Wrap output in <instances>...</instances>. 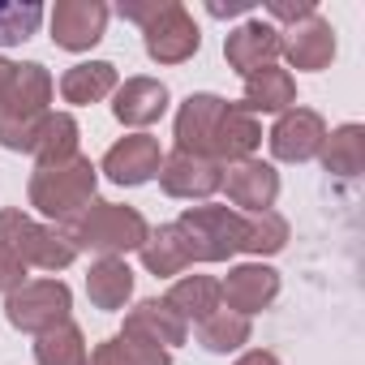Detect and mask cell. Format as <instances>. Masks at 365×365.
<instances>
[{"instance_id": "obj_36", "label": "cell", "mask_w": 365, "mask_h": 365, "mask_svg": "<svg viewBox=\"0 0 365 365\" xmlns=\"http://www.w3.org/2000/svg\"><path fill=\"white\" fill-rule=\"evenodd\" d=\"M9 69H14L9 61H0V86H5V78H9Z\"/></svg>"}, {"instance_id": "obj_33", "label": "cell", "mask_w": 365, "mask_h": 365, "mask_svg": "<svg viewBox=\"0 0 365 365\" xmlns=\"http://www.w3.org/2000/svg\"><path fill=\"white\" fill-rule=\"evenodd\" d=\"M163 5V0H120V18L125 22H138V26H146L150 18H155V9Z\"/></svg>"}, {"instance_id": "obj_16", "label": "cell", "mask_w": 365, "mask_h": 365, "mask_svg": "<svg viewBox=\"0 0 365 365\" xmlns=\"http://www.w3.org/2000/svg\"><path fill=\"white\" fill-rule=\"evenodd\" d=\"M224 56H228V69H237L241 78L275 65L279 61V26L262 22V18H250V22L232 26L228 39H224Z\"/></svg>"}, {"instance_id": "obj_25", "label": "cell", "mask_w": 365, "mask_h": 365, "mask_svg": "<svg viewBox=\"0 0 365 365\" xmlns=\"http://www.w3.org/2000/svg\"><path fill=\"white\" fill-rule=\"evenodd\" d=\"M318 159H322V168L331 176H344V180L361 176V168H365V129L356 120L331 129L327 142H322V150H318Z\"/></svg>"}, {"instance_id": "obj_29", "label": "cell", "mask_w": 365, "mask_h": 365, "mask_svg": "<svg viewBox=\"0 0 365 365\" xmlns=\"http://www.w3.org/2000/svg\"><path fill=\"white\" fill-rule=\"evenodd\" d=\"M288 245V220L279 211H258L245 215V232H241V254H254L258 262L279 254Z\"/></svg>"}, {"instance_id": "obj_23", "label": "cell", "mask_w": 365, "mask_h": 365, "mask_svg": "<svg viewBox=\"0 0 365 365\" xmlns=\"http://www.w3.org/2000/svg\"><path fill=\"white\" fill-rule=\"evenodd\" d=\"M86 297L103 314L125 309V301L133 297V271H129V262L125 258H99V262H91V271H86Z\"/></svg>"}, {"instance_id": "obj_34", "label": "cell", "mask_w": 365, "mask_h": 365, "mask_svg": "<svg viewBox=\"0 0 365 365\" xmlns=\"http://www.w3.org/2000/svg\"><path fill=\"white\" fill-rule=\"evenodd\" d=\"M254 9V0H232V5H207L211 18H237V14H250Z\"/></svg>"}, {"instance_id": "obj_22", "label": "cell", "mask_w": 365, "mask_h": 365, "mask_svg": "<svg viewBox=\"0 0 365 365\" xmlns=\"http://www.w3.org/2000/svg\"><path fill=\"white\" fill-rule=\"evenodd\" d=\"M78 146H82V129H78L73 112H52V116L39 125L31 155H35V168H56V163L78 159V155H82Z\"/></svg>"}, {"instance_id": "obj_28", "label": "cell", "mask_w": 365, "mask_h": 365, "mask_svg": "<svg viewBox=\"0 0 365 365\" xmlns=\"http://www.w3.org/2000/svg\"><path fill=\"white\" fill-rule=\"evenodd\" d=\"M250 335H254V322L232 314V309H215L211 318L198 322V344L207 352H237L250 344Z\"/></svg>"}, {"instance_id": "obj_12", "label": "cell", "mask_w": 365, "mask_h": 365, "mask_svg": "<svg viewBox=\"0 0 365 365\" xmlns=\"http://www.w3.org/2000/svg\"><path fill=\"white\" fill-rule=\"evenodd\" d=\"M159 185L168 198H211L220 185H224V163L215 159H202V155H185V150H172L163 155V168H159Z\"/></svg>"}, {"instance_id": "obj_27", "label": "cell", "mask_w": 365, "mask_h": 365, "mask_svg": "<svg viewBox=\"0 0 365 365\" xmlns=\"http://www.w3.org/2000/svg\"><path fill=\"white\" fill-rule=\"evenodd\" d=\"M86 356H91L86 335L73 322H61V327L35 335V361L39 365H86Z\"/></svg>"}, {"instance_id": "obj_7", "label": "cell", "mask_w": 365, "mask_h": 365, "mask_svg": "<svg viewBox=\"0 0 365 365\" xmlns=\"http://www.w3.org/2000/svg\"><path fill=\"white\" fill-rule=\"evenodd\" d=\"M142 48L155 65H185L190 56H198L202 48V31L198 22L190 18L185 5H176V0H163L155 9V18L142 26Z\"/></svg>"}, {"instance_id": "obj_35", "label": "cell", "mask_w": 365, "mask_h": 365, "mask_svg": "<svg viewBox=\"0 0 365 365\" xmlns=\"http://www.w3.org/2000/svg\"><path fill=\"white\" fill-rule=\"evenodd\" d=\"M237 365H279V356L267 352V348H250L245 356H237Z\"/></svg>"}, {"instance_id": "obj_11", "label": "cell", "mask_w": 365, "mask_h": 365, "mask_svg": "<svg viewBox=\"0 0 365 365\" xmlns=\"http://www.w3.org/2000/svg\"><path fill=\"white\" fill-rule=\"evenodd\" d=\"M159 168H163V150H159V138H150V133L120 138L116 146H108V155L99 163V172L112 180V185H125V190L155 180Z\"/></svg>"}, {"instance_id": "obj_21", "label": "cell", "mask_w": 365, "mask_h": 365, "mask_svg": "<svg viewBox=\"0 0 365 365\" xmlns=\"http://www.w3.org/2000/svg\"><path fill=\"white\" fill-rule=\"evenodd\" d=\"M116 86H120V78H116V65L112 61H82V65H73V69L61 73V99L73 103V108L99 103Z\"/></svg>"}, {"instance_id": "obj_4", "label": "cell", "mask_w": 365, "mask_h": 365, "mask_svg": "<svg viewBox=\"0 0 365 365\" xmlns=\"http://www.w3.org/2000/svg\"><path fill=\"white\" fill-rule=\"evenodd\" d=\"M0 245H5L22 267H39V271H65L78 258L73 241L61 228L39 224V220H31L18 207L0 211Z\"/></svg>"}, {"instance_id": "obj_14", "label": "cell", "mask_w": 365, "mask_h": 365, "mask_svg": "<svg viewBox=\"0 0 365 365\" xmlns=\"http://www.w3.org/2000/svg\"><path fill=\"white\" fill-rule=\"evenodd\" d=\"M224 112H228V99L224 95H211V91L190 95L185 103H180V112H176V150L211 159L215 129H220Z\"/></svg>"}, {"instance_id": "obj_31", "label": "cell", "mask_w": 365, "mask_h": 365, "mask_svg": "<svg viewBox=\"0 0 365 365\" xmlns=\"http://www.w3.org/2000/svg\"><path fill=\"white\" fill-rule=\"evenodd\" d=\"M39 26H43L39 0H0V48H18L35 39Z\"/></svg>"}, {"instance_id": "obj_20", "label": "cell", "mask_w": 365, "mask_h": 365, "mask_svg": "<svg viewBox=\"0 0 365 365\" xmlns=\"http://www.w3.org/2000/svg\"><path fill=\"white\" fill-rule=\"evenodd\" d=\"M241 108L250 112V116H258V112H288V108H297V78L288 73V69H279V65H267V69H258V73H250L245 78V99H241Z\"/></svg>"}, {"instance_id": "obj_26", "label": "cell", "mask_w": 365, "mask_h": 365, "mask_svg": "<svg viewBox=\"0 0 365 365\" xmlns=\"http://www.w3.org/2000/svg\"><path fill=\"white\" fill-rule=\"evenodd\" d=\"M185 322H202L220 309V279L211 275H185V279H176L163 297Z\"/></svg>"}, {"instance_id": "obj_15", "label": "cell", "mask_w": 365, "mask_h": 365, "mask_svg": "<svg viewBox=\"0 0 365 365\" xmlns=\"http://www.w3.org/2000/svg\"><path fill=\"white\" fill-rule=\"evenodd\" d=\"M220 190H228L232 207H241L245 215H258V211H271L275 198H279V172L262 159H241V163L224 168Z\"/></svg>"}, {"instance_id": "obj_19", "label": "cell", "mask_w": 365, "mask_h": 365, "mask_svg": "<svg viewBox=\"0 0 365 365\" xmlns=\"http://www.w3.org/2000/svg\"><path fill=\"white\" fill-rule=\"evenodd\" d=\"M262 146V125L258 116H250L241 103H228L220 129H215V146H211V159L215 163H241V159H254V150Z\"/></svg>"}, {"instance_id": "obj_10", "label": "cell", "mask_w": 365, "mask_h": 365, "mask_svg": "<svg viewBox=\"0 0 365 365\" xmlns=\"http://www.w3.org/2000/svg\"><path fill=\"white\" fill-rule=\"evenodd\" d=\"M112 9L103 0H56L52 9V43L65 52H91L108 31Z\"/></svg>"}, {"instance_id": "obj_18", "label": "cell", "mask_w": 365, "mask_h": 365, "mask_svg": "<svg viewBox=\"0 0 365 365\" xmlns=\"http://www.w3.org/2000/svg\"><path fill=\"white\" fill-rule=\"evenodd\" d=\"M168 112V86L155 78H125L112 91V116L129 129H146Z\"/></svg>"}, {"instance_id": "obj_2", "label": "cell", "mask_w": 365, "mask_h": 365, "mask_svg": "<svg viewBox=\"0 0 365 365\" xmlns=\"http://www.w3.org/2000/svg\"><path fill=\"white\" fill-rule=\"evenodd\" d=\"M61 232L73 241V250H91L99 258H120V254H133L146 245L150 237V224L142 220L138 207H120V202H103L95 198L82 215H73L69 224H61Z\"/></svg>"}, {"instance_id": "obj_9", "label": "cell", "mask_w": 365, "mask_h": 365, "mask_svg": "<svg viewBox=\"0 0 365 365\" xmlns=\"http://www.w3.org/2000/svg\"><path fill=\"white\" fill-rule=\"evenodd\" d=\"M327 142V120L314 108H288L267 133V146L279 163H309Z\"/></svg>"}, {"instance_id": "obj_8", "label": "cell", "mask_w": 365, "mask_h": 365, "mask_svg": "<svg viewBox=\"0 0 365 365\" xmlns=\"http://www.w3.org/2000/svg\"><path fill=\"white\" fill-rule=\"evenodd\" d=\"M279 56L292 69H305V73L327 69L335 61V31H331V22L318 9H309L297 22L279 26Z\"/></svg>"}, {"instance_id": "obj_24", "label": "cell", "mask_w": 365, "mask_h": 365, "mask_svg": "<svg viewBox=\"0 0 365 365\" xmlns=\"http://www.w3.org/2000/svg\"><path fill=\"white\" fill-rule=\"evenodd\" d=\"M138 254H142V267H146L155 279H172V275H180L185 267H194L190 245H185V237H180L176 224L150 228V237H146V245H142Z\"/></svg>"}, {"instance_id": "obj_13", "label": "cell", "mask_w": 365, "mask_h": 365, "mask_svg": "<svg viewBox=\"0 0 365 365\" xmlns=\"http://www.w3.org/2000/svg\"><path fill=\"white\" fill-rule=\"evenodd\" d=\"M275 297H279V271L267 267V262H241L220 284V301H228V309L241 314V318H254V314L271 309Z\"/></svg>"}, {"instance_id": "obj_30", "label": "cell", "mask_w": 365, "mask_h": 365, "mask_svg": "<svg viewBox=\"0 0 365 365\" xmlns=\"http://www.w3.org/2000/svg\"><path fill=\"white\" fill-rule=\"evenodd\" d=\"M86 365H172V352H168V348L138 344V339H129V335H112V339H103V344L86 356Z\"/></svg>"}, {"instance_id": "obj_17", "label": "cell", "mask_w": 365, "mask_h": 365, "mask_svg": "<svg viewBox=\"0 0 365 365\" xmlns=\"http://www.w3.org/2000/svg\"><path fill=\"white\" fill-rule=\"evenodd\" d=\"M120 335H129V339H138V344H150V348H176V344H185V335H190V322L180 318L168 301H138L129 314H125V331Z\"/></svg>"}, {"instance_id": "obj_1", "label": "cell", "mask_w": 365, "mask_h": 365, "mask_svg": "<svg viewBox=\"0 0 365 365\" xmlns=\"http://www.w3.org/2000/svg\"><path fill=\"white\" fill-rule=\"evenodd\" d=\"M52 91H56V82L39 61H26V65L9 69L5 86H0V146L31 155L39 125L52 116V108H48Z\"/></svg>"}, {"instance_id": "obj_6", "label": "cell", "mask_w": 365, "mask_h": 365, "mask_svg": "<svg viewBox=\"0 0 365 365\" xmlns=\"http://www.w3.org/2000/svg\"><path fill=\"white\" fill-rule=\"evenodd\" d=\"M73 314V292L65 279H26L22 288H14L5 297V318L14 331L26 335H43L61 322H69Z\"/></svg>"}, {"instance_id": "obj_32", "label": "cell", "mask_w": 365, "mask_h": 365, "mask_svg": "<svg viewBox=\"0 0 365 365\" xmlns=\"http://www.w3.org/2000/svg\"><path fill=\"white\" fill-rule=\"evenodd\" d=\"M22 284H26V267H22L5 245H0V292L9 297V292H14V288H22Z\"/></svg>"}, {"instance_id": "obj_3", "label": "cell", "mask_w": 365, "mask_h": 365, "mask_svg": "<svg viewBox=\"0 0 365 365\" xmlns=\"http://www.w3.org/2000/svg\"><path fill=\"white\" fill-rule=\"evenodd\" d=\"M95 190H99V168L86 155H78L69 163H56V168H35L26 198L43 220L69 224L73 215H82L95 202Z\"/></svg>"}, {"instance_id": "obj_5", "label": "cell", "mask_w": 365, "mask_h": 365, "mask_svg": "<svg viewBox=\"0 0 365 365\" xmlns=\"http://www.w3.org/2000/svg\"><path fill=\"white\" fill-rule=\"evenodd\" d=\"M176 228L185 237L194 262H228L232 254H241L245 215L232 207H185Z\"/></svg>"}]
</instances>
